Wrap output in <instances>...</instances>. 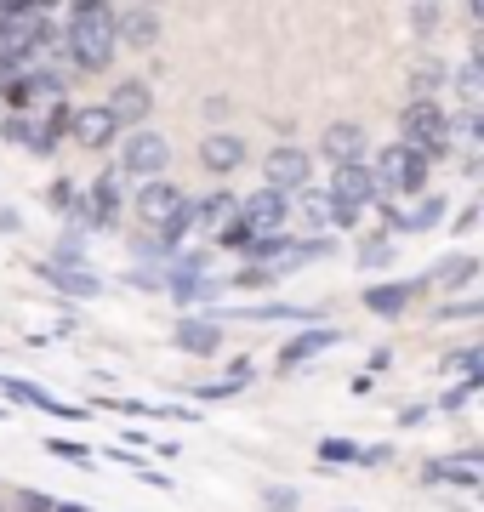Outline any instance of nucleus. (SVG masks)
<instances>
[{"label": "nucleus", "instance_id": "25", "mask_svg": "<svg viewBox=\"0 0 484 512\" xmlns=\"http://www.w3.org/2000/svg\"><path fill=\"white\" fill-rule=\"evenodd\" d=\"M359 456H365V450L348 444V439H325V444H319V461H359Z\"/></svg>", "mask_w": 484, "mask_h": 512}, {"label": "nucleus", "instance_id": "5", "mask_svg": "<svg viewBox=\"0 0 484 512\" xmlns=\"http://www.w3.org/2000/svg\"><path fill=\"white\" fill-rule=\"evenodd\" d=\"M240 222H245L257 239H268V234H280L285 222H291V205H285V194L262 188V194H251V200L240 205Z\"/></svg>", "mask_w": 484, "mask_h": 512}, {"label": "nucleus", "instance_id": "6", "mask_svg": "<svg viewBox=\"0 0 484 512\" xmlns=\"http://www.w3.org/2000/svg\"><path fill=\"white\" fill-rule=\"evenodd\" d=\"M262 177H268V188H274V194H291V188H308V154H302V148H274V154H268V160H262Z\"/></svg>", "mask_w": 484, "mask_h": 512}, {"label": "nucleus", "instance_id": "7", "mask_svg": "<svg viewBox=\"0 0 484 512\" xmlns=\"http://www.w3.org/2000/svg\"><path fill=\"white\" fill-rule=\"evenodd\" d=\"M382 194V177H376L371 165H336V177H331V200L336 205H365V200H376Z\"/></svg>", "mask_w": 484, "mask_h": 512}, {"label": "nucleus", "instance_id": "8", "mask_svg": "<svg viewBox=\"0 0 484 512\" xmlns=\"http://www.w3.org/2000/svg\"><path fill=\"white\" fill-rule=\"evenodd\" d=\"M103 109L114 114V126H137V120H143V114L154 109L149 80H120V86L109 92V103H103Z\"/></svg>", "mask_w": 484, "mask_h": 512}, {"label": "nucleus", "instance_id": "4", "mask_svg": "<svg viewBox=\"0 0 484 512\" xmlns=\"http://www.w3.org/2000/svg\"><path fill=\"white\" fill-rule=\"evenodd\" d=\"M399 131H405V143L416 148V154H439L445 137H450V120H445L439 103H410L405 120H399Z\"/></svg>", "mask_w": 484, "mask_h": 512}, {"label": "nucleus", "instance_id": "20", "mask_svg": "<svg viewBox=\"0 0 484 512\" xmlns=\"http://www.w3.org/2000/svg\"><path fill=\"white\" fill-rule=\"evenodd\" d=\"M410 296H416V285H371V291H365V308L371 313H399Z\"/></svg>", "mask_w": 484, "mask_h": 512}, {"label": "nucleus", "instance_id": "23", "mask_svg": "<svg viewBox=\"0 0 484 512\" xmlns=\"http://www.w3.org/2000/svg\"><path fill=\"white\" fill-rule=\"evenodd\" d=\"M445 217V200H428V205H416V211H410L405 222H399V228H405V234H428L433 222Z\"/></svg>", "mask_w": 484, "mask_h": 512}, {"label": "nucleus", "instance_id": "3", "mask_svg": "<svg viewBox=\"0 0 484 512\" xmlns=\"http://www.w3.org/2000/svg\"><path fill=\"white\" fill-rule=\"evenodd\" d=\"M120 165H126L131 177H149V183H160L171 165V143L160 137V131H131L126 148H120Z\"/></svg>", "mask_w": 484, "mask_h": 512}, {"label": "nucleus", "instance_id": "27", "mask_svg": "<svg viewBox=\"0 0 484 512\" xmlns=\"http://www.w3.org/2000/svg\"><path fill=\"white\" fill-rule=\"evenodd\" d=\"M268 512H297V495L291 490H268Z\"/></svg>", "mask_w": 484, "mask_h": 512}, {"label": "nucleus", "instance_id": "26", "mask_svg": "<svg viewBox=\"0 0 484 512\" xmlns=\"http://www.w3.org/2000/svg\"><path fill=\"white\" fill-rule=\"evenodd\" d=\"M46 450H52V456H63V461H86V450H80V444H69V439H52Z\"/></svg>", "mask_w": 484, "mask_h": 512}, {"label": "nucleus", "instance_id": "14", "mask_svg": "<svg viewBox=\"0 0 484 512\" xmlns=\"http://www.w3.org/2000/svg\"><path fill=\"white\" fill-rule=\"evenodd\" d=\"M114 137V114L109 109H80L75 114V143L80 148H103Z\"/></svg>", "mask_w": 484, "mask_h": 512}, {"label": "nucleus", "instance_id": "1", "mask_svg": "<svg viewBox=\"0 0 484 512\" xmlns=\"http://www.w3.org/2000/svg\"><path fill=\"white\" fill-rule=\"evenodd\" d=\"M69 57H75L80 69H109L114 63V40H120V23H114V6L103 0H80L75 12H69Z\"/></svg>", "mask_w": 484, "mask_h": 512}, {"label": "nucleus", "instance_id": "10", "mask_svg": "<svg viewBox=\"0 0 484 512\" xmlns=\"http://www.w3.org/2000/svg\"><path fill=\"white\" fill-rule=\"evenodd\" d=\"M137 211H143V222H154V228H166L177 211H183V194L160 177V183H149L143 194H137Z\"/></svg>", "mask_w": 484, "mask_h": 512}, {"label": "nucleus", "instance_id": "11", "mask_svg": "<svg viewBox=\"0 0 484 512\" xmlns=\"http://www.w3.org/2000/svg\"><path fill=\"white\" fill-rule=\"evenodd\" d=\"M114 211H120V177L103 171V177L92 183V200H86V228H109Z\"/></svg>", "mask_w": 484, "mask_h": 512}, {"label": "nucleus", "instance_id": "19", "mask_svg": "<svg viewBox=\"0 0 484 512\" xmlns=\"http://www.w3.org/2000/svg\"><path fill=\"white\" fill-rule=\"evenodd\" d=\"M473 274H479V256H445L439 274H433V285H439V291H456V285H467Z\"/></svg>", "mask_w": 484, "mask_h": 512}, {"label": "nucleus", "instance_id": "22", "mask_svg": "<svg viewBox=\"0 0 484 512\" xmlns=\"http://www.w3.org/2000/svg\"><path fill=\"white\" fill-rule=\"evenodd\" d=\"M194 222H200V217H194V205H183V211H177V217L166 222V228H154V234H160V251H171V245H183V234L194 228Z\"/></svg>", "mask_w": 484, "mask_h": 512}, {"label": "nucleus", "instance_id": "21", "mask_svg": "<svg viewBox=\"0 0 484 512\" xmlns=\"http://www.w3.org/2000/svg\"><path fill=\"white\" fill-rule=\"evenodd\" d=\"M445 86V69L433 63V69H416L410 74V103H433V92Z\"/></svg>", "mask_w": 484, "mask_h": 512}, {"label": "nucleus", "instance_id": "28", "mask_svg": "<svg viewBox=\"0 0 484 512\" xmlns=\"http://www.w3.org/2000/svg\"><path fill=\"white\" fill-rule=\"evenodd\" d=\"M473 313H484V302H456V308H445L439 319H473Z\"/></svg>", "mask_w": 484, "mask_h": 512}, {"label": "nucleus", "instance_id": "17", "mask_svg": "<svg viewBox=\"0 0 484 512\" xmlns=\"http://www.w3.org/2000/svg\"><path fill=\"white\" fill-rule=\"evenodd\" d=\"M40 274L52 279L57 291H69V296H97V291H103V285H97L92 274H75V268H63V262H46Z\"/></svg>", "mask_w": 484, "mask_h": 512}, {"label": "nucleus", "instance_id": "15", "mask_svg": "<svg viewBox=\"0 0 484 512\" xmlns=\"http://www.w3.org/2000/svg\"><path fill=\"white\" fill-rule=\"evenodd\" d=\"M291 217H302V228H336V200L331 194H308V188H302L297 205H291Z\"/></svg>", "mask_w": 484, "mask_h": 512}, {"label": "nucleus", "instance_id": "9", "mask_svg": "<svg viewBox=\"0 0 484 512\" xmlns=\"http://www.w3.org/2000/svg\"><path fill=\"white\" fill-rule=\"evenodd\" d=\"M114 23H120V40H126V46H137V52H149L154 40H160V18H154L149 6H120V12H114Z\"/></svg>", "mask_w": 484, "mask_h": 512}, {"label": "nucleus", "instance_id": "18", "mask_svg": "<svg viewBox=\"0 0 484 512\" xmlns=\"http://www.w3.org/2000/svg\"><path fill=\"white\" fill-rule=\"evenodd\" d=\"M331 342H336V330H308V336H297V342L280 353V365H285V370H297L302 359H314V353H319V348H331Z\"/></svg>", "mask_w": 484, "mask_h": 512}, {"label": "nucleus", "instance_id": "24", "mask_svg": "<svg viewBox=\"0 0 484 512\" xmlns=\"http://www.w3.org/2000/svg\"><path fill=\"white\" fill-rule=\"evenodd\" d=\"M234 211H240V205L228 200V194H211L205 205H194V217L200 222H223V217H234Z\"/></svg>", "mask_w": 484, "mask_h": 512}, {"label": "nucleus", "instance_id": "12", "mask_svg": "<svg viewBox=\"0 0 484 512\" xmlns=\"http://www.w3.org/2000/svg\"><path fill=\"white\" fill-rule=\"evenodd\" d=\"M200 160L211 165V171H234V165L245 160V137H234V131H211L200 143Z\"/></svg>", "mask_w": 484, "mask_h": 512}, {"label": "nucleus", "instance_id": "29", "mask_svg": "<svg viewBox=\"0 0 484 512\" xmlns=\"http://www.w3.org/2000/svg\"><path fill=\"white\" fill-rule=\"evenodd\" d=\"M473 137H479V143H484V114H473Z\"/></svg>", "mask_w": 484, "mask_h": 512}, {"label": "nucleus", "instance_id": "13", "mask_svg": "<svg viewBox=\"0 0 484 512\" xmlns=\"http://www.w3.org/2000/svg\"><path fill=\"white\" fill-rule=\"evenodd\" d=\"M177 348H188V353H217V342H223V330H217V319H177Z\"/></svg>", "mask_w": 484, "mask_h": 512}, {"label": "nucleus", "instance_id": "16", "mask_svg": "<svg viewBox=\"0 0 484 512\" xmlns=\"http://www.w3.org/2000/svg\"><path fill=\"white\" fill-rule=\"evenodd\" d=\"M359 148H365V131L359 126H331L325 131V154L336 165H359Z\"/></svg>", "mask_w": 484, "mask_h": 512}, {"label": "nucleus", "instance_id": "30", "mask_svg": "<svg viewBox=\"0 0 484 512\" xmlns=\"http://www.w3.org/2000/svg\"><path fill=\"white\" fill-rule=\"evenodd\" d=\"M473 69H479V74H484V52H479V57H473Z\"/></svg>", "mask_w": 484, "mask_h": 512}, {"label": "nucleus", "instance_id": "2", "mask_svg": "<svg viewBox=\"0 0 484 512\" xmlns=\"http://www.w3.org/2000/svg\"><path fill=\"white\" fill-rule=\"evenodd\" d=\"M376 177H382V194H416L428 183V154H416L410 143H393V148H382Z\"/></svg>", "mask_w": 484, "mask_h": 512}]
</instances>
